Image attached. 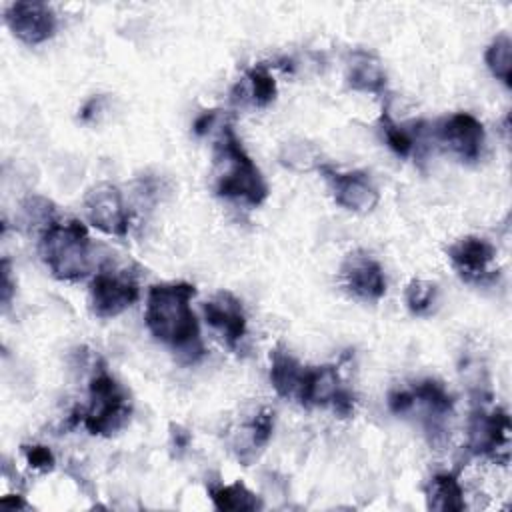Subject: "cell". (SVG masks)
Returning a JSON list of instances; mask_svg holds the SVG:
<instances>
[{"label": "cell", "mask_w": 512, "mask_h": 512, "mask_svg": "<svg viewBox=\"0 0 512 512\" xmlns=\"http://www.w3.org/2000/svg\"><path fill=\"white\" fill-rule=\"evenodd\" d=\"M196 288L188 282L156 284L148 290L144 322L150 334L174 352L196 362L204 354L200 326L190 308Z\"/></svg>", "instance_id": "cell-1"}, {"label": "cell", "mask_w": 512, "mask_h": 512, "mask_svg": "<svg viewBox=\"0 0 512 512\" xmlns=\"http://www.w3.org/2000/svg\"><path fill=\"white\" fill-rule=\"evenodd\" d=\"M216 162L222 166V170L216 176L218 196L242 200L250 206H258L266 200V180L228 124L222 126L216 144Z\"/></svg>", "instance_id": "cell-2"}, {"label": "cell", "mask_w": 512, "mask_h": 512, "mask_svg": "<svg viewBox=\"0 0 512 512\" xmlns=\"http://www.w3.org/2000/svg\"><path fill=\"white\" fill-rule=\"evenodd\" d=\"M40 256L58 280H78L90 272V236L80 220L52 222L40 238Z\"/></svg>", "instance_id": "cell-3"}, {"label": "cell", "mask_w": 512, "mask_h": 512, "mask_svg": "<svg viewBox=\"0 0 512 512\" xmlns=\"http://www.w3.org/2000/svg\"><path fill=\"white\" fill-rule=\"evenodd\" d=\"M130 418V402L120 384L106 374L98 372L90 380V406L84 414V428L90 434L110 436L120 430Z\"/></svg>", "instance_id": "cell-4"}, {"label": "cell", "mask_w": 512, "mask_h": 512, "mask_svg": "<svg viewBox=\"0 0 512 512\" xmlns=\"http://www.w3.org/2000/svg\"><path fill=\"white\" fill-rule=\"evenodd\" d=\"M138 284L128 272L102 270L90 284V304L98 318L122 314L138 300Z\"/></svg>", "instance_id": "cell-5"}, {"label": "cell", "mask_w": 512, "mask_h": 512, "mask_svg": "<svg viewBox=\"0 0 512 512\" xmlns=\"http://www.w3.org/2000/svg\"><path fill=\"white\" fill-rule=\"evenodd\" d=\"M84 212L88 222L104 234L126 236L128 212L120 190L114 184L100 182L92 186L84 196Z\"/></svg>", "instance_id": "cell-6"}, {"label": "cell", "mask_w": 512, "mask_h": 512, "mask_svg": "<svg viewBox=\"0 0 512 512\" xmlns=\"http://www.w3.org/2000/svg\"><path fill=\"white\" fill-rule=\"evenodd\" d=\"M6 26L26 44H42L56 32V14L44 2H12L4 12Z\"/></svg>", "instance_id": "cell-7"}, {"label": "cell", "mask_w": 512, "mask_h": 512, "mask_svg": "<svg viewBox=\"0 0 512 512\" xmlns=\"http://www.w3.org/2000/svg\"><path fill=\"white\" fill-rule=\"evenodd\" d=\"M448 258L454 270L466 282L484 284L490 278H494L492 262L496 258V248L484 238H478V236L460 238L448 248Z\"/></svg>", "instance_id": "cell-8"}, {"label": "cell", "mask_w": 512, "mask_h": 512, "mask_svg": "<svg viewBox=\"0 0 512 512\" xmlns=\"http://www.w3.org/2000/svg\"><path fill=\"white\" fill-rule=\"evenodd\" d=\"M510 418L506 410H476L468 426V448L474 454L494 456L498 450H506L510 442Z\"/></svg>", "instance_id": "cell-9"}, {"label": "cell", "mask_w": 512, "mask_h": 512, "mask_svg": "<svg viewBox=\"0 0 512 512\" xmlns=\"http://www.w3.org/2000/svg\"><path fill=\"white\" fill-rule=\"evenodd\" d=\"M438 138L462 160H478L484 146V126L482 122L468 114V112H456L448 118H444L436 128Z\"/></svg>", "instance_id": "cell-10"}, {"label": "cell", "mask_w": 512, "mask_h": 512, "mask_svg": "<svg viewBox=\"0 0 512 512\" xmlns=\"http://www.w3.org/2000/svg\"><path fill=\"white\" fill-rule=\"evenodd\" d=\"M322 174L330 182L334 200L352 212H370L378 204V188L364 172H336L328 166H320Z\"/></svg>", "instance_id": "cell-11"}, {"label": "cell", "mask_w": 512, "mask_h": 512, "mask_svg": "<svg viewBox=\"0 0 512 512\" xmlns=\"http://www.w3.org/2000/svg\"><path fill=\"white\" fill-rule=\"evenodd\" d=\"M342 276L348 290L362 300L376 302L386 294L382 266L366 254H350L342 264Z\"/></svg>", "instance_id": "cell-12"}, {"label": "cell", "mask_w": 512, "mask_h": 512, "mask_svg": "<svg viewBox=\"0 0 512 512\" xmlns=\"http://www.w3.org/2000/svg\"><path fill=\"white\" fill-rule=\"evenodd\" d=\"M204 316L230 346H236L246 334V316L242 302L232 292H218L210 302L204 304Z\"/></svg>", "instance_id": "cell-13"}, {"label": "cell", "mask_w": 512, "mask_h": 512, "mask_svg": "<svg viewBox=\"0 0 512 512\" xmlns=\"http://www.w3.org/2000/svg\"><path fill=\"white\" fill-rule=\"evenodd\" d=\"M346 82L356 92L380 94L386 86V74L374 54L366 50H354L346 64Z\"/></svg>", "instance_id": "cell-14"}, {"label": "cell", "mask_w": 512, "mask_h": 512, "mask_svg": "<svg viewBox=\"0 0 512 512\" xmlns=\"http://www.w3.org/2000/svg\"><path fill=\"white\" fill-rule=\"evenodd\" d=\"M340 388L342 384L336 366L306 368L298 400L304 406H332Z\"/></svg>", "instance_id": "cell-15"}, {"label": "cell", "mask_w": 512, "mask_h": 512, "mask_svg": "<svg viewBox=\"0 0 512 512\" xmlns=\"http://www.w3.org/2000/svg\"><path fill=\"white\" fill-rule=\"evenodd\" d=\"M306 368L284 348H276L270 354V382L282 398H296L304 382Z\"/></svg>", "instance_id": "cell-16"}, {"label": "cell", "mask_w": 512, "mask_h": 512, "mask_svg": "<svg viewBox=\"0 0 512 512\" xmlns=\"http://www.w3.org/2000/svg\"><path fill=\"white\" fill-rule=\"evenodd\" d=\"M428 506L440 512H460L464 510V490L458 478L450 472L436 474L428 490Z\"/></svg>", "instance_id": "cell-17"}, {"label": "cell", "mask_w": 512, "mask_h": 512, "mask_svg": "<svg viewBox=\"0 0 512 512\" xmlns=\"http://www.w3.org/2000/svg\"><path fill=\"white\" fill-rule=\"evenodd\" d=\"M210 500L216 510H258L262 508L260 500L254 492H250L242 482H234L228 486H216L210 490Z\"/></svg>", "instance_id": "cell-18"}, {"label": "cell", "mask_w": 512, "mask_h": 512, "mask_svg": "<svg viewBox=\"0 0 512 512\" xmlns=\"http://www.w3.org/2000/svg\"><path fill=\"white\" fill-rule=\"evenodd\" d=\"M278 158L286 168L296 172H308L312 168H320V152L316 150L314 144L302 138L284 142Z\"/></svg>", "instance_id": "cell-19"}, {"label": "cell", "mask_w": 512, "mask_h": 512, "mask_svg": "<svg viewBox=\"0 0 512 512\" xmlns=\"http://www.w3.org/2000/svg\"><path fill=\"white\" fill-rule=\"evenodd\" d=\"M412 394H414V404L422 402L428 408L430 416H434V418H444L452 410V406H454L452 396L436 380H422V382H418L412 388Z\"/></svg>", "instance_id": "cell-20"}, {"label": "cell", "mask_w": 512, "mask_h": 512, "mask_svg": "<svg viewBox=\"0 0 512 512\" xmlns=\"http://www.w3.org/2000/svg\"><path fill=\"white\" fill-rule=\"evenodd\" d=\"M488 70L502 80L506 86L512 84V42L506 34H500L492 40L484 54Z\"/></svg>", "instance_id": "cell-21"}, {"label": "cell", "mask_w": 512, "mask_h": 512, "mask_svg": "<svg viewBox=\"0 0 512 512\" xmlns=\"http://www.w3.org/2000/svg\"><path fill=\"white\" fill-rule=\"evenodd\" d=\"M406 306L416 316H426L432 312L438 300V286L428 280H412L404 292Z\"/></svg>", "instance_id": "cell-22"}, {"label": "cell", "mask_w": 512, "mask_h": 512, "mask_svg": "<svg viewBox=\"0 0 512 512\" xmlns=\"http://www.w3.org/2000/svg\"><path fill=\"white\" fill-rule=\"evenodd\" d=\"M250 98L256 106H268L276 98V80L266 66H254L246 72Z\"/></svg>", "instance_id": "cell-23"}, {"label": "cell", "mask_w": 512, "mask_h": 512, "mask_svg": "<svg viewBox=\"0 0 512 512\" xmlns=\"http://www.w3.org/2000/svg\"><path fill=\"white\" fill-rule=\"evenodd\" d=\"M380 124H382V134L386 138V144L402 158H406L412 148H414V136L400 124H396L386 112L382 114L380 118Z\"/></svg>", "instance_id": "cell-24"}, {"label": "cell", "mask_w": 512, "mask_h": 512, "mask_svg": "<svg viewBox=\"0 0 512 512\" xmlns=\"http://www.w3.org/2000/svg\"><path fill=\"white\" fill-rule=\"evenodd\" d=\"M272 426H274V412L264 408L260 410L254 420L250 422V426L246 428L248 432V446L252 450V454H256V450L264 448L272 436Z\"/></svg>", "instance_id": "cell-25"}, {"label": "cell", "mask_w": 512, "mask_h": 512, "mask_svg": "<svg viewBox=\"0 0 512 512\" xmlns=\"http://www.w3.org/2000/svg\"><path fill=\"white\" fill-rule=\"evenodd\" d=\"M22 452H24V458L30 468H36L42 472H48L54 468V454L50 452V448L32 444V446H22Z\"/></svg>", "instance_id": "cell-26"}, {"label": "cell", "mask_w": 512, "mask_h": 512, "mask_svg": "<svg viewBox=\"0 0 512 512\" xmlns=\"http://www.w3.org/2000/svg\"><path fill=\"white\" fill-rule=\"evenodd\" d=\"M388 406L394 414H404L414 406L412 390H394L388 396Z\"/></svg>", "instance_id": "cell-27"}, {"label": "cell", "mask_w": 512, "mask_h": 512, "mask_svg": "<svg viewBox=\"0 0 512 512\" xmlns=\"http://www.w3.org/2000/svg\"><path fill=\"white\" fill-rule=\"evenodd\" d=\"M12 294H14V284H12V276H10V262L4 258L2 260V306L4 308H8Z\"/></svg>", "instance_id": "cell-28"}, {"label": "cell", "mask_w": 512, "mask_h": 512, "mask_svg": "<svg viewBox=\"0 0 512 512\" xmlns=\"http://www.w3.org/2000/svg\"><path fill=\"white\" fill-rule=\"evenodd\" d=\"M0 506H2V508H8V510H18V508H26L28 504H26V500H24L22 496L10 494V496H4V498L0 500Z\"/></svg>", "instance_id": "cell-29"}]
</instances>
